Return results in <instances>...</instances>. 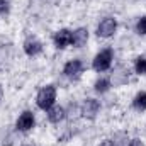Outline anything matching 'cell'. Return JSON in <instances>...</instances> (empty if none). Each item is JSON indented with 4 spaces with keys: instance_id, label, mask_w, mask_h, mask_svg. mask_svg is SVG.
Masks as SVG:
<instances>
[{
    "instance_id": "cell-13",
    "label": "cell",
    "mask_w": 146,
    "mask_h": 146,
    "mask_svg": "<svg viewBox=\"0 0 146 146\" xmlns=\"http://www.w3.org/2000/svg\"><path fill=\"white\" fill-rule=\"evenodd\" d=\"M110 141H112L114 146H126L127 145V134L126 133H117V134H114V138Z\"/></svg>"
},
{
    "instance_id": "cell-22",
    "label": "cell",
    "mask_w": 146,
    "mask_h": 146,
    "mask_svg": "<svg viewBox=\"0 0 146 146\" xmlns=\"http://www.w3.org/2000/svg\"><path fill=\"white\" fill-rule=\"evenodd\" d=\"M0 95H2V90H0Z\"/></svg>"
},
{
    "instance_id": "cell-11",
    "label": "cell",
    "mask_w": 146,
    "mask_h": 146,
    "mask_svg": "<svg viewBox=\"0 0 146 146\" xmlns=\"http://www.w3.org/2000/svg\"><path fill=\"white\" fill-rule=\"evenodd\" d=\"M65 115H66V110L63 107H60V106H53L51 109L48 110V119L51 122H60V121L65 119Z\"/></svg>"
},
{
    "instance_id": "cell-16",
    "label": "cell",
    "mask_w": 146,
    "mask_h": 146,
    "mask_svg": "<svg viewBox=\"0 0 146 146\" xmlns=\"http://www.w3.org/2000/svg\"><path fill=\"white\" fill-rule=\"evenodd\" d=\"M136 31H138L139 34H146V17H141V19L138 21V24H136Z\"/></svg>"
},
{
    "instance_id": "cell-9",
    "label": "cell",
    "mask_w": 146,
    "mask_h": 146,
    "mask_svg": "<svg viewBox=\"0 0 146 146\" xmlns=\"http://www.w3.org/2000/svg\"><path fill=\"white\" fill-rule=\"evenodd\" d=\"M87 41H88V31L85 27H80L75 33H72V44L75 48H83Z\"/></svg>"
},
{
    "instance_id": "cell-8",
    "label": "cell",
    "mask_w": 146,
    "mask_h": 146,
    "mask_svg": "<svg viewBox=\"0 0 146 146\" xmlns=\"http://www.w3.org/2000/svg\"><path fill=\"white\" fill-rule=\"evenodd\" d=\"M53 41H54V46H56V48L63 49V48H66L68 44H72V33H70L68 29H60V31L54 34Z\"/></svg>"
},
{
    "instance_id": "cell-21",
    "label": "cell",
    "mask_w": 146,
    "mask_h": 146,
    "mask_svg": "<svg viewBox=\"0 0 146 146\" xmlns=\"http://www.w3.org/2000/svg\"><path fill=\"white\" fill-rule=\"evenodd\" d=\"M24 146H34V145H24Z\"/></svg>"
},
{
    "instance_id": "cell-4",
    "label": "cell",
    "mask_w": 146,
    "mask_h": 146,
    "mask_svg": "<svg viewBox=\"0 0 146 146\" xmlns=\"http://www.w3.org/2000/svg\"><path fill=\"white\" fill-rule=\"evenodd\" d=\"M99 109H100L99 100H95V99H85L83 104H82L80 114H82L83 117H87V119H95V115H97Z\"/></svg>"
},
{
    "instance_id": "cell-18",
    "label": "cell",
    "mask_w": 146,
    "mask_h": 146,
    "mask_svg": "<svg viewBox=\"0 0 146 146\" xmlns=\"http://www.w3.org/2000/svg\"><path fill=\"white\" fill-rule=\"evenodd\" d=\"M76 106H72L70 107V110H68V117H76Z\"/></svg>"
},
{
    "instance_id": "cell-6",
    "label": "cell",
    "mask_w": 146,
    "mask_h": 146,
    "mask_svg": "<svg viewBox=\"0 0 146 146\" xmlns=\"http://www.w3.org/2000/svg\"><path fill=\"white\" fill-rule=\"evenodd\" d=\"M15 127H17L19 131H22V133L33 129V127H34V114H33L31 110H24V112L19 115V119H17V122H15Z\"/></svg>"
},
{
    "instance_id": "cell-19",
    "label": "cell",
    "mask_w": 146,
    "mask_h": 146,
    "mask_svg": "<svg viewBox=\"0 0 146 146\" xmlns=\"http://www.w3.org/2000/svg\"><path fill=\"white\" fill-rule=\"evenodd\" d=\"M129 146H145V145H143L141 139H133V141L129 143Z\"/></svg>"
},
{
    "instance_id": "cell-20",
    "label": "cell",
    "mask_w": 146,
    "mask_h": 146,
    "mask_svg": "<svg viewBox=\"0 0 146 146\" xmlns=\"http://www.w3.org/2000/svg\"><path fill=\"white\" fill-rule=\"evenodd\" d=\"M100 146H114V145H112V141H110V139H106V141H104Z\"/></svg>"
},
{
    "instance_id": "cell-14",
    "label": "cell",
    "mask_w": 146,
    "mask_h": 146,
    "mask_svg": "<svg viewBox=\"0 0 146 146\" xmlns=\"http://www.w3.org/2000/svg\"><path fill=\"white\" fill-rule=\"evenodd\" d=\"M110 87V82L107 78H100V80H97L95 82V90L99 92V94H104V92H107Z\"/></svg>"
},
{
    "instance_id": "cell-5",
    "label": "cell",
    "mask_w": 146,
    "mask_h": 146,
    "mask_svg": "<svg viewBox=\"0 0 146 146\" xmlns=\"http://www.w3.org/2000/svg\"><path fill=\"white\" fill-rule=\"evenodd\" d=\"M115 29H117V22H115V19H112V17H106V19L99 24V27H97V36L99 37H110L114 33H115Z\"/></svg>"
},
{
    "instance_id": "cell-15",
    "label": "cell",
    "mask_w": 146,
    "mask_h": 146,
    "mask_svg": "<svg viewBox=\"0 0 146 146\" xmlns=\"http://www.w3.org/2000/svg\"><path fill=\"white\" fill-rule=\"evenodd\" d=\"M134 70L138 75H146V58L145 56H139L134 63Z\"/></svg>"
},
{
    "instance_id": "cell-7",
    "label": "cell",
    "mask_w": 146,
    "mask_h": 146,
    "mask_svg": "<svg viewBox=\"0 0 146 146\" xmlns=\"http://www.w3.org/2000/svg\"><path fill=\"white\" fill-rule=\"evenodd\" d=\"M82 72H83V65H82L80 60H72V61H68V63L65 65V68H63V73H65L68 78H78Z\"/></svg>"
},
{
    "instance_id": "cell-12",
    "label": "cell",
    "mask_w": 146,
    "mask_h": 146,
    "mask_svg": "<svg viewBox=\"0 0 146 146\" xmlns=\"http://www.w3.org/2000/svg\"><path fill=\"white\" fill-rule=\"evenodd\" d=\"M133 107L136 110H146V92H139V94L134 97Z\"/></svg>"
},
{
    "instance_id": "cell-3",
    "label": "cell",
    "mask_w": 146,
    "mask_h": 146,
    "mask_svg": "<svg viewBox=\"0 0 146 146\" xmlns=\"http://www.w3.org/2000/svg\"><path fill=\"white\" fill-rule=\"evenodd\" d=\"M110 85L112 87H121V85H126L129 82V68H126L124 65H117L114 68V72L110 75Z\"/></svg>"
},
{
    "instance_id": "cell-17",
    "label": "cell",
    "mask_w": 146,
    "mask_h": 146,
    "mask_svg": "<svg viewBox=\"0 0 146 146\" xmlns=\"http://www.w3.org/2000/svg\"><path fill=\"white\" fill-rule=\"evenodd\" d=\"M9 10H10V2L9 0H0V15L9 14Z\"/></svg>"
},
{
    "instance_id": "cell-1",
    "label": "cell",
    "mask_w": 146,
    "mask_h": 146,
    "mask_svg": "<svg viewBox=\"0 0 146 146\" xmlns=\"http://www.w3.org/2000/svg\"><path fill=\"white\" fill-rule=\"evenodd\" d=\"M54 100H56V88L53 85H46L39 90L36 97V104L39 109L42 110H49L54 106Z\"/></svg>"
},
{
    "instance_id": "cell-2",
    "label": "cell",
    "mask_w": 146,
    "mask_h": 146,
    "mask_svg": "<svg viewBox=\"0 0 146 146\" xmlns=\"http://www.w3.org/2000/svg\"><path fill=\"white\" fill-rule=\"evenodd\" d=\"M112 56H114V53H112L110 48L102 49V51L94 58V63H92L94 70H95V72H106V70H109L110 63H112Z\"/></svg>"
},
{
    "instance_id": "cell-10",
    "label": "cell",
    "mask_w": 146,
    "mask_h": 146,
    "mask_svg": "<svg viewBox=\"0 0 146 146\" xmlns=\"http://www.w3.org/2000/svg\"><path fill=\"white\" fill-rule=\"evenodd\" d=\"M24 51L27 56H36L42 51V44L41 41H37L36 37H29L26 42H24Z\"/></svg>"
}]
</instances>
